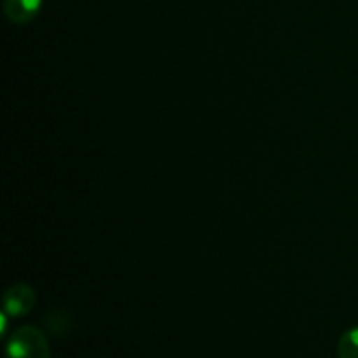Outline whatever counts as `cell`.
<instances>
[{
	"instance_id": "6da1fadb",
	"label": "cell",
	"mask_w": 358,
	"mask_h": 358,
	"mask_svg": "<svg viewBox=\"0 0 358 358\" xmlns=\"http://www.w3.org/2000/svg\"><path fill=\"white\" fill-rule=\"evenodd\" d=\"M6 358H51V348L41 329L24 325L7 341Z\"/></svg>"
},
{
	"instance_id": "7a4b0ae2",
	"label": "cell",
	"mask_w": 358,
	"mask_h": 358,
	"mask_svg": "<svg viewBox=\"0 0 358 358\" xmlns=\"http://www.w3.org/2000/svg\"><path fill=\"white\" fill-rule=\"evenodd\" d=\"M3 313L13 318L24 317L34 310L37 303L35 290L27 283H14L3 294Z\"/></svg>"
},
{
	"instance_id": "3957f363",
	"label": "cell",
	"mask_w": 358,
	"mask_h": 358,
	"mask_svg": "<svg viewBox=\"0 0 358 358\" xmlns=\"http://www.w3.org/2000/svg\"><path fill=\"white\" fill-rule=\"evenodd\" d=\"M42 7V0H3V14L14 24L34 20Z\"/></svg>"
},
{
	"instance_id": "277c9868",
	"label": "cell",
	"mask_w": 358,
	"mask_h": 358,
	"mask_svg": "<svg viewBox=\"0 0 358 358\" xmlns=\"http://www.w3.org/2000/svg\"><path fill=\"white\" fill-rule=\"evenodd\" d=\"M339 358H358V327L350 329L338 343Z\"/></svg>"
}]
</instances>
